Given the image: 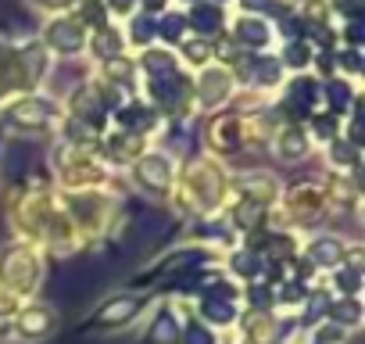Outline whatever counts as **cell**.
Returning a JSON list of instances; mask_svg holds the SVG:
<instances>
[{"mask_svg": "<svg viewBox=\"0 0 365 344\" xmlns=\"http://www.w3.org/2000/svg\"><path fill=\"white\" fill-rule=\"evenodd\" d=\"M54 101H47V97H22L11 111H8V126H15V129H22V133H40V129H47L51 122H54Z\"/></svg>", "mask_w": 365, "mask_h": 344, "instance_id": "1", "label": "cell"}, {"mask_svg": "<svg viewBox=\"0 0 365 344\" xmlns=\"http://www.w3.org/2000/svg\"><path fill=\"white\" fill-rule=\"evenodd\" d=\"M43 44L51 51H58V54H79L83 44H86L83 19H58V22H51L47 33H43Z\"/></svg>", "mask_w": 365, "mask_h": 344, "instance_id": "2", "label": "cell"}, {"mask_svg": "<svg viewBox=\"0 0 365 344\" xmlns=\"http://www.w3.org/2000/svg\"><path fill=\"white\" fill-rule=\"evenodd\" d=\"M133 176H136V183H140L143 191L165 194L168 183H172V158H165V154H147V158H140V165H136Z\"/></svg>", "mask_w": 365, "mask_h": 344, "instance_id": "3", "label": "cell"}, {"mask_svg": "<svg viewBox=\"0 0 365 344\" xmlns=\"http://www.w3.org/2000/svg\"><path fill=\"white\" fill-rule=\"evenodd\" d=\"M140 298L136 294H118V298H111V301H104L101 308H97V315H93V323L97 326H125L136 312H140Z\"/></svg>", "mask_w": 365, "mask_h": 344, "instance_id": "4", "label": "cell"}, {"mask_svg": "<svg viewBox=\"0 0 365 344\" xmlns=\"http://www.w3.org/2000/svg\"><path fill=\"white\" fill-rule=\"evenodd\" d=\"M187 26H194L201 36H215V33H222V26H226V11H222V4H208V0H197V4H190Z\"/></svg>", "mask_w": 365, "mask_h": 344, "instance_id": "5", "label": "cell"}, {"mask_svg": "<svg viewBox=\"0 0 365 344\" xmlns=\"http://www.w3.org/2000/svg\"><path fill=\"white\" fill-rule=\"evenodd\" d=\"M230 86H233L230 72H222V69L205 72V76H201V86H197V101H201V108H215L219 101H226Z\"/></svg>", "mask_w": 365, "mask_h": 344, "instance_id": "6", "label": "cell"}, {"mask_svg": "<svg viewBox=\"0 0 365 344\" xmlns=\"http://www.w3.org/2000/svg\"><path fill=\"white\" fill-rule=\"evenodd\" d=\"M54 312L51 308H43V305H36V308H26L22 315H19V333L22 337H29V340H43L51 330H54Z\"/></svg>", "mask_w": 365, "mask_h": 344, "instance_id": "7", "label": "cell"}, {"mask_svg": "<svg viewBox=\"0 0 365 344\" xmlns=\"http://www.w3.org/2000/svg\"><path fill=\"white\" fill-rule=\"evenodd\" d=\"M319 97H322L319 83H312V79H294V83H290V111H294V118H308L312 108L319 104Z\"/></svg>", "mask_w": 365, "mask_h": 344, "instance_id": "8", "label": "cell"}, {"mask_svg": "<svg viewBox=\"0 0 365 344\" xmlns=\"http://www.w3.org/2000/svg\"><path fill=\"white\" fill-rule=\"evenodd\" d=\"M179 340H182L179 319H175L168 308H161V312H158V319L150 323V330H147L143 344H179Z\"/></svg>", "mask_w": 365, "mask_h": 344, "instance_id": "9", "label": "cell"}, {"mask_svg": "<svg viewBox=\"0 0 365 344\" xmlns=\"http://www.w3.org/2000/svg\"><path fill=\"white\" fill-rule=\"evenodd\" d=\"M233 36H237V44L240 47H265L269 40H272V29L262 22V19H251V15H244L240 22H237V29H233Z\"/></svg>", "mask_w": 365, "mask_h": 344, "instance_id": "10", "label": "cell"}, {"mask_svg": "<svg viewBox=\"0 0 365 344\" xmlns=\"http://www.w3.org/2000/svg\"><path fill=\"white\" fill-rule=\"evenodd\" d=\"M308 265H344V244L336 237H315L308 244Z\"/></svg>", "mask_w": 365, "mask_h": 344, "instance_id": "11", "label": "cell"}, {"mask_svg": "<svg viewBox=\"0 0 365 344\" xmlns=\"http://www.w3.org/2000/svg\"><path fill=\"white\" fill-rule=\"evenodd\" d=\"M247 76H251L255 86H276L279 76H283V65H279V58L262 54V58H251L247 61Z\"/></svg>", "mask_w": 365, "mask_h": 344, "instance_id": "12", "label": "cell"}, {"mask_svg": "<svg viewBox=\"0 0 365 344\" xmlns=\"http://www.w3.org/2000/svg\"><path fill=\"white\" fill-rule=\"evenodd\" d=\"M118 126L143 133V129L158 126V115H154V108H147V104H140V101H136V104H125V108L118 111Z\"/></svg>", "mask_w": 365, "mask_h": 344, "instance_id": "13", "label": "cell"}, {"mask_svg": "<svg viewBox=\"0 0 365 344\" xmlns=\"http://www.w3.org/2000/svg\"><path fill=\"white\" fill-rule=\"evenodd\" d=\"M140 65H143V72H147L150 79H168V76H175V69H179L168 51H147V54L140 58Z\"/></svg>", "mask_w": 365, "mask_h": 344, "instance_id": "14", "label": "cell"}, {"mask_svg": "<svg viewBox=\"0 0 365 344\" xmlns=\"http://www.w3.org/2000/svg\"><path fill=\"white\" fill-rule=\"evenodd\" d=\"M322 97L329 101V108H333V115H336V118L344 115V108H347V104H354V90H351V83H347V79H329V83L322 86Z\"/></svg>", "mask_w": 365, "mask_h": 344, "instance_id": "15", "label": "cell"}, {"mask_svg": "<svg viewBox=\"0 0 365 344\" xmlns=\"http://www.w3.org/2000/svg\"><path fill=\"white\" fill-rule=\"evenodd\" d=\"M279 154L290 158V161L304 158V154H308V136H304L297 126H287V129L279 133Z\"/></svg>", "mask_w": 365, "mask_h": 344, "instance_id": "16", "label": "cell"}, {"mask_svg": "<svg viewBox=\"0 0 365 344\" xmlns=\"http://www.w3.org/2000/svg\"><path fill=\"white\" fill-rule=\"evenodd\" d=\"M118 51H122V36L111 26H101L97 36H93V54L101 61H111V58H118Z\"/></svg>", "mask_w": 365, "mask_h": 344, "instance_id": "17", "label": "cell"}, {"mask_svg": "<svg viewBox=\"0 0 365 344\" xmlns=\"http://www.w3.org/2000/svg\"><path fill=\"white\" fill-rule=\"evenodd\" d=\"M154 36H161L165 44H179L182 36H187V19L175 15V11H168L161 22H154Z\"/></svg>", "mask_w": 365, "mask_h": 344, "instance_id": "18", "label": "cell"}, {"mask_svg": "<svg viewBox=\"0 0 365 344\" xmlns=\"http://www.w3.org/2000/svg\"><path fill=\"white\" fill-rule=\"evenodd\" d=\"M329 319H333V326H358L361 323V305H358V298H344V301H336L333 308H329Z\"/></svg>", "mask_w": 365, "mask_h": 344, "instance_id": "19", "label": "cell"}, {"mask_svg": "<svg viewBox=\"0 0 365 344\" xmlns=\"http://www.w3.org/2000/svg\"><path fill=\"white\" fill-rule=\"evenodd\" d=\"M201 315L208 319V323H233V315H237V308H233V301H219V298H205L201 301Z\"/></svg>", "mask_w": 365, "mask_h": 344, "instance_id": "20", "label": "cell"}, {"mask_svg": "<svg viewBox=\"0 0 365 344\" xmlns=\"http://www.w3.org/2000/svg\"><path fill=\"white\" fill-rule=\"evenodd\" d=\"M329 158L336 168H358V147L347 143V140H333L329 143Z\"/></svg>", "mask_w": 365, "mask_h": 344, "instance_id": "21", "label": "cell"}, {"mask_svg": "<svg viewBox=\"0 0 365 344\" xmlns=\"http://www.w3.org/2000/svg\"><path fill=\"white\" fill-rule=\"evenodd\" d=\"M358 283H361V269L336 265V273H333V287H340L344 298H354V294H358Z\"/></svg>", "mask_w": 365, "mask_h": 344, "instance_id": "22", "label": "cell"}, {"mask_svg": "<svg viewBox=\"0 0 365 344\" xmlns=\"http://www.w3.org/2000/svg\"><path fill=\"white\" fill-rule=\"evenodd\" d=\"M312 61V47L304 44V40H290L287 44V51H283V61L279 65H290V69H304Z\"/></svg>", "mask_w": 365, "mask_h": 344, "instance_id": "23", "label": "cell"}, {"mask_svg": "<svg viewBox=\"0 0 365 344\" xmlns=\"http://www.w3.org/2000/svg\"><path fill=\"white\" fill-rule=\"evenodd\" d=\"M182 54H187V61L190 65H208L212 61V44L208 40H187V44H182Z\"/></svg>", "mask_w": 365, "mask_h": 344, "instance_id": "24", "label": "cell"}, {"mask_svg": "<svg viewBox=\"0 0 365 344\" xmlns=\"http://www.w3.org/2000/svg\"><path fill=\"white\" fill-rule=\"evenodd\" d=\"M129 40H133V44H140V47H147V44L154 40V22H150L147 15L129 19Z\"/></svg>", "mask_w": 365, "mask_h": 344, "instance_id": "25", "label": "cell"}, {"mask_svg": "<svg viewBox=\"0 0 365 344\" xmlns=\"http://www.w3.org/2000/svg\"><path fill=\"white\" fill-rule=\"evenodd\" d=\"M262 265H265V262H262L255 251H251V255H247V251H237V255H233V273H240V276H258Z\"/></svg>", "mask_w": 365, "mask_h": 344, "instance_id": "26", "label": "cell"}, {"mask_svg": "<svg viewBox=\"0 0 365 344\" xmlns=\"http://www.w3.org/2000/svg\"><path fill=\"white\" fill-rule=\"evenodd\" d=\"M65 136H68V143H76V147H79V143H86V140L93 136V126L72 115V118L65 122Z\"/></svg>", "mask_w": 365, "mask_h": 344, "instance_id": "27", "label": "cell"}, {"mask_svg": "<svg viewBox=\"0 0 365 344\" xmlns=\"http://www.w3.org/2000/svg\"><path fill=\"white\" fill-rule=\"evenodd\" d=\"M240 8H244V15H251V19H255V15H262V11H272L276 19H279V15H287V8H279L276 0H240Z\"/></svg>", "mask_w": 365, "mask_h": 344, "instance_id": "28", "label": "cell"}, {"mask_svg": "<svg viewBox=\"0 0 365 344\" xmlns=\"http://www.w3.org/2000/svg\"><path fill=\"white\" fill-rule=\"evenodd\" d=\"M336 129H340V118H336V115H322V118H315V133L326 136L329 143L336 140Z\"/></svg>", "mask_w": 365, "mask_h": 344, "instance_id": "29", "label": "cell"}, {"mask_svg": "<svg viewBox=\"0 0 365 344\" xmlns=\"http://www.w3.org/2000/svg\"><path fill=\"white\" fill-rule=\"evenodd\" d=\"M308 312H312V315H304L308 323H315V319L326 312V294H322V290H315V294L308 298Z\"/></svg>", "mask_w": 365, "mask_h": 344, "instance_id": "30", "label": "cell"}, {"mask_svg": "<svg viewBox=\"0 0 365 344\" xmlns=\"http://www.w3.org/2000/svg\"><path fill=\"white\" fill-rule=\"evenodd\" d=\"M187 344H215V337H212L205 326H190V330H187Z\"/></svg>", "mask_w": 365, "mask_h": 344, "instance_id": "31", "label": "cell"}, {"mask_svg": "<svg viewBox=\"0 0 365 344\" xmlns=\"http://www.w3.org/2000/svg\"><path fill=\"white\" fill-rule=\"evenodd\" d=\"M333 8L347 19H358V0H333Z\"/></svg>", "mask_w": 365, "mask_h": 344, "instance_id": "32", "label": "cell"}, {"mask_svg": "<svg viewBox=\"0 0 365 344\" xmlns=\"http://www.w3.org/2000/svg\"><path fill=\"white\" fill-rule=\"evenodd\" d=\"M283 287H287V290L279 294L283 301H301V298H304V290H301V283H283Z\"/></svg>", "mask_w": 365, "mask_h": 344, "instance_id": "33", "label": "cell"}, {"mask_svg": "<svg viewBox=\"0 0 365 344\" xmlns=\"http://www.w3.org/2000/svg\"><path fill=\"white\" fill-rule=\"evenodd\" d=\"M40 8H51V11H65V8H72L76 0H36Z\"/></svg>", "mask_w": 365, "mask_h": 344, "instance_id": "34", "label": "cell"}, {"mask_svg": "<svg viewBox=\"0 0 365 344\" xmlns=\"http://www.w3.org/2000/svg\"><path fill=\"white\" fill-rule=\"evenodd\" d=\"M340 65H344L347 72H358V51H344V54H340Z\"/></svg>", "mask_w": 365, "mask_h": 344, "instance_id": "35", "label": "cell"}, {"mask_svg": "<svg viewBox=\"0 0 365 344\" xmlns=\"http://www.w3.org/2000/svg\"><path fill=\"white\" fill-rule=\"evenodd\" d=\"M340 337H344L340 326H326V330H319V340H340Z\"/></svg>", "mask_w": 365, "mask_h": 344, "instance_id": "36", "label": "cell"}, {"mask_svg": "<svg viewBox=\"0 0 365 344\" xmlns=\"http://www.w3.org/2000/svg\"><path fill=\"white\" fill-rule=\"evenodd\" d=\"M111 11H118V15H129V11H133V0H111Z\"/></svg>", "mask_w": 365, "mask_h": 344, "instance_id": "37", "label": "cell"}, {"mask_svg": "<svg viewBox=\"0 0 365 344\" xmlns=\"http://www.w3.org/2000/svg\"><path fill=\"white\" fill-rule=\"evenodd\" d=\"M251 298H255V305H265V301H269V290H265V283H255V294H251Z\"/></svg>", "mask_w": 365, "mask_h": 344, "instance_id": "38", "label": "cell"}, {"mask_svg": "<svg viewBox=\"0 0 365 344\" xmlns=\"http://www.w3.org/2000/svg\"><path fill=\"white\" fill-rule=\"evenodd\" d=\"M143 4H147V11H161V8L168 4V0H143Z\"/></svg>", "mask_w": 365, "mask_h": 344, "instance_id": "39", "label": "cell"}, {"mask_svg": "<svg viewBox=\"0 0 365 344\" xmlns=\"http://www.w3.org/2000/svg\"><path fill=\"white\" fill-rule=\"evenodd\" d=\"M11 61V54H8V47H4V40H0V69H4Z\"/></svg>", "mask_w": 365, "mask_h": 344, "instance_id": "40", "label": "cell"}, {"mask_svg": "<svg viewBox=\"0 0 365 344\" xmlns=\"http://www.w3.org/2000/svg\"><path fill=\"white\" fill-rule=\"evenodd\" d=\"M187 4H197V0H187Z\"/></svg>", "mask_w": 365, "mask_h": 344, "instance_id": "41", "label": "cell"}, {"mask_svg": "<svg viewBox=\"0 0 365 344\" xmlns=\"http://www.w3.org/2000/svg\"><path fill=\"white\" fill-rule=\"evenodd\" d=\"M222 4H226V0H222Z\"/></svg>", "mask_w": 365, "mask_h": 344, "instance_id": "42", "label": "cell"}]
</instances>
